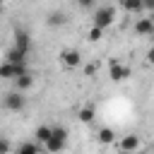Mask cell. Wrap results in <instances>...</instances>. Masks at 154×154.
Listing matches in <instances>:
<instances>
[{"mask_svg":"<svg viewBox=\"0 0 154 154\" xmlns=\"http://www.w3.org/2000/svg\"><path fill=\"white\" fill-rule=\"evenodd\" d=\"M116 19H118V12H116L113 5L94 7V14H91V24H94V26H99V29H108Z\"/></svg>","mask_w":154,"mask_h":154,"instance_id":"1","label":"cell"},{"mask_svg":"<svg viewBox=\"0 0 154 154\" xmlns=\"http://www.w3.org/2000/svg\"><path fill=\"white\" fill-rule=\"evenodd\" d=\"M65 144H67V130L63 125H55L53 132H51V137H48V142L43 144V149L48 154H60L65 149Z\"/></svg>","mask_w":154,"mask_h":154,"instance_id":"2","label":"cell"},{"mask_svg":"<svg viewBox=\"0 0 154 154\" xmlns=\"http://www.w3.org/2000/svg\"><path fill=\"white\" fill-rule=\"evenodd\" d=\"M2 108H5V111H12V113L24 111V108H26V96H24V91H17V89L7 91V94L2 96Z\"/></svg>","mask_w":154,"mask_h":154,"instance_id":"3","label":"cell"},{"mask_svg":"<svg viewBox=\"0 0 154 154\" xmlns=\"http://www.w3.org/2000/svg\"><path fill=\"white\" fill-rule=\"evenodd\" d=\"M58 60H60V65H63L65 70H77V67L82 65V53H79L77 48H63V51L58 53Z\"/></svg>","mask_w":154,"mask_h":154,"instance_id":"4","label":"cell"},{"mask_svg":"<svg viewBox=\"0 0 154 154\" xmlns=\"http://www.w3.org/2000/svg\"><path fill=\"white\" fill-rule=\"evenodd\" d=\"M24 72H29L26 70V63H19V65H14V63H0V79H14V77H19V75H24Z\"/></svg>","mask_w":154,"mask_h":154,"instance_id":"5","label":"cell"},{"mask_svg":"<svg viewBox=\"0 0 154 154\" xmlns=\"http://www.w3.org/2000/svg\"><path fill=\"white\" fill-rule=\"evenodd\" d=\"M140 147H142L140 135H123V137L118 140V149H120V154H135Z\"/></svg>","mask_w":154,"mask_h":154,"instance_id":"6","label":"cell"},{"mask_svg":"<svg viewBox=\"0 0 154 154\" xmlns=\"http://www.w3.org/2000/svg\"><path fill=\"white\" fill-rule=\"evenodd\" d=\"M108 77H111L113 82H125V79L130 77V67L120 65L118 60H111V65H108Z\"/></svg>","mask_w":154,"mask_h":154,"instance_id":"7","label":"cell"},{"mask_svg":"<svg viewBox=\"0 0 154 154\" xmlns=\"http://www.w3.org/2000/svg\"><path fill=\"white\" fill-rule=\"evenodd\" d=\"M154 31V17H142L135 22V34L137 36H152Z\"/></svg>","mask_w":154,"mask_h":154,"instance_id":"8","label":"cell"},{"mask_svg":"<svg viewBox=\"0 0 154 154\" xmlns=\"http://www.w3.org/2000/svg\"><path fill=\"white\" fill-rule=\"evenodd\" d=\"M14 48L29 53V48H31V36H29L24 29H17V31H14Z\"/></svg>","mask_w":154,"mask_h":154,"instance_id":"9","label":"cell"},{"mask_svg":"<svg viewBox=\"0 0 154 154\" xmlns=\"http://www.w3.org/2000/svg\"><path fill=\"white\" fill-rule=\"evenodd\" d=\"M12 82H14V89H17V91H26V89L34 87V75H31V72H24V75L14 77Z\"/></svg>","mask_w":154,"mask_h":154,"instance_id":"10","label":"cell"},{"mask_svg":"<svg viewBox=\"0 0 154 154\" xmlns=\"http://www.w3.org/2000/svg\"><path fill=\"white\" fill-rule=\"evenodd\" d=\"M46 24H48V26H65V24H67V14L60 12V10H53V12H48Z\"/></svg>","mask_w":154,"mask_h":154,"instance_id":"11","label":"cell"},{"mask_svg":"<svg viewBox=\"0 0 154 154\" xmlns=\"http://www.w3.org/2000/svg\"><path fill=\"white\" fill-rule=\"evenodd\" d=\"M96 140H99V144H116V132L111 128H99Z\"/></svg>","mask_w":154,"mask_h":154,"instance_id":"12","label":"cell"},{"mask_svg":"<svg viewBox=\"0 0 154 154\" xmlns=\"http://www.w3.org/2000/svg\"><path fill=\"white\" fill-rule=\"evenodd\" d=\"M41 149H43V144H38V142L34 140V142H22L14 154H41Z\"/></svg>","mask_w":154,"mask_h":154,"instance_id":"13","label":"cell"},{"mask_svg":"<svg viewBox=\"0 0 154 154\" xmlns=\"http://www.w3.org/2000/svg\"><path fill=\"white\" fill-rule=\"evenodd\" d=\"M5 60H7V63H14V65H19V63H26V53L12 46V48L5 53Z\"/></svg>","mask_w":154,"mask_h":154,"instance_id":"14","label":"cell"},{"mask_svg":"<svg viewBox=\"0 0 154 154\" xmlns=\"http://www.w3.org/2000/svg\"><path fill=\"white\" fill-rule=\"evenodd\" d=\"M51 132H53V128H51V125H38V128H36V132H34V137H36V142H38V144H46V142H48V137H51Z\"/></svg>","mask_w":154,"mask_h":154,"instance_id":"15","label":"cell"},{"mask_svg":"<svg viewBox=\"0 0 154 154\" xmlns=\"http://www.w3.org/2000/svg\"><path fill=\"white\" fill-rule=\"evenodd\" d=\"M120 7L130 14H137V12H142V0H120Z\"/></svg>","mask_w":154,"mask_h":154,"instance_id":"16","label":"cell"},{"mask_svg":"<svg viewBox=\"0 0 154 154\" xmlns=\"http://www.w3.org/2000/svg\"><path fill=\"white\" fill-rule=\"evenodd\" d=\"M94 116H96V111H94L91 106H84V108H79V111H77V118H79L82 123H91V120H94Z\"/></svg>","mask_w":154,"mask_h":154,"instance_id":"17","label":"cell"},{"mask_svg":"<svg viewBox=\"0 0 154 154\" xmlns=\"http://www.w3.org/2000/svg\"><path fill=\"white\" fill-rule=\"evenodd\" d=\"M103 36V29H99V26H91L89 29V41H99Z\"/></svg>","mask_w":154,"mask_h":154,"instance_id":"18","label":"cell"},{"mask_svg":"<svg viewBox=\"0 0 154 154\" xmlns=\"http://www.w3.org/2000/svg\"><path fill=\"white\" fill-rule=\"evenodd\" d=\"M10 152H12L10 140H7V137H0V154H10Z\"/></svg>","mask_w":154,"mask_h":154,"instance_id":"19","label":"cell"},{"mask_svg":"<svg viewBox=\"0 0 154 154\" xmlns=\"http://www.w3.org/2000/svg\"><path fill=\"white\" fill-rule=\"evenodd\" d=\"M77 2V7H82V10H94L96 7V0H75Z\"/></svg>","mask_w":154,"mask_h":154,"instance_id":"20","label":"cell"},{"mask_svg":"<svg viewBox=\"0 0 154 154\" xmlns=\"http://www.w3.org/2000/svg\"><path fill=\"white\" fill-rule=\"evenodd\" d=\"M96 72H99V63H89V65L84 67V75H87V77H94Z\"/></svg>","mask_w":154,"mask_h":154,"instance_id":"21","label":"cell"},{"mask_svg":"<svg viewBox=\"0 0 154 154\" xmlns=\"http://www.w3.org/2000/svg\"><path fill=\"white\" fill-rule=\"evenodd\" d=\"M142 10H149L154 17V0H142Z\"/></svg>","mask_w":154,"mask_h":154,"instance_id":"22","label":"cell"},{"mask_svg":"<svg viewBox=\"0 0 154 154\" xmlns=\"http://www.w3.org/2000/svg\"><path fill=\"white\" fill-rule=\"evenodd\" d=\"M147 63H149V65H154V43H152V48L147 51Z\"/></svg>","mask_w":154,"mask_h":154,"instance_id":"23","label":"cell"},{"mask_svg":"<svg viewBox=\"0 0 154 154\" xmlns=\"http://www.w3.org/2000/svg\"><path fill=\"white\" fill-rule=\"evenodd\" d=\"M152 43H154V31H152Z\"/></svg>","mask_w":154,"mask_h":154,"instance_id":"24","label":"cell"},{"mask_svg":"<svg viewBox=\"0 0 154 154\" xmlns=\"http://www.w3.org/2000/svg\"><path fill=\"white\" fill-rule=\"evenodd\" d=\"M0 7H2V0H0Z\"/></svg>","mask_w":154,"mask_h":154,"instance_id":"25","label":"cell"},{"mask_svg":"<svg viewBox=\"0 0 154 154\" xmlns=\"http://www.w3.org/2000/svg\"><path fill=\"white\" fill-rule=\"evenodd\" d=\"M0 137H2V132H0Z\"/></svg>","mask_w":154,"mask_h":154,"instance_id":"26","label":"cell"}]
</instances>
